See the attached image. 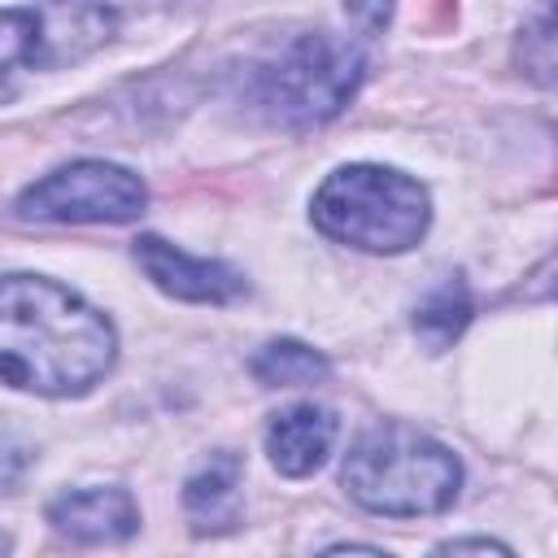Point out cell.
I'll return each mask as SVG.
<instances>
[{"instance_id":"obj_13","label":"cell","mask_w":558,"mask_h":558,"mask_svg":"<svg viewBox=\"0 0 558 558\" xmlns=\"http://www.w3.org/2000/svg\"><path fill=\"white\" fill-rule=\"evenodd\" d=\"M39 65V9H0V74Z\"/></svg>"},{"instance_id":"obj_6","label":"cell","mask_w":558,"mask_h":558,"mask_svg":"<svg viewBox=\"0 0 558 558\" xmlns=\"http://www.w3.org/2000/svg\"><path fill=\"white\" fill-rule=\"evenodd\" d=\"M135 262L140 270L179 301H196V305H227L244 292V275L231 270L227 262H205V257H187L183 248H174L161 235H140L135 240Z\"/></svg>"},{"instance_id":"obj_3","label":"cell","mask_w":558,"mask_h":558,"mask_svg":"<svg viewBox=\"0 0 558 558\" xmlns=\"http://www.w3.org/2000/svg\"><path fill=\"white\" fill-rule=\"evenodd\" d=\"M310 218L327 240L353 244L362 253H405L423 240L432 209L418 179L362 161L323 179Z\"/></svg>"},{"instance_id":"obj_7","label":"cell","mask_w":558,"mask_h":558,"mask_svg":"<svg viewBox=\"0 0 558 558\" xmlns=\"http://www.w3.org/2000/svg\"><path fill=\"white\" fill-rule=\"evenodd\" d=\"M48 523L78 541V545H105V541H126L140 527V510L126 488L118 484H92V488H70L48 506Z\"/></svg>"},{"instance_id":"obj_10","label":"cell","mask_w":558,"mask_h":558,"mask_svg":"<svg viewBox=\"0 0 558 558\" xmlns=\"http://www.w3.org/2000/svg\"><path fill=\"white\" fill-rule=\"evenodd\" d=\"M240 480L244 466L235 453H214L183 488V510L196 536H218L240 523Z\"/></svg>"},{"instance_id":"obj_1","label":"cell","mask_w":558,"mask_h":558,"mask_svg":"<svg viewBox=\"0 0 558 558\" xmlns=\"http://www.w3.org/2000/svg\"><path fill=\"white\" fill-rule=\"evenodd\" d=\"M113 323L44 275L0 279V379L39 397H78L113 366Z\"/></svg>"},{"instance_id":"obj_14","label":"cell","mask_w":558,"mask_h":558,"mask_svg":"<svg viewBox=\"0 0 558 558\" xmlns=\"http://www.w3.org/2000/svg\"><path fill=\"white\" fill-rule=\"evenodd\" d=\"M344 13L362 35H384L392 22V0H344Z\"/></svg>"},{"instance_id":"obj_5","label":"cell","mask_w":558,"mask_h":558,"mask_svg":"<svg viewBox=\"0 0 558 558\" xmlns=\"http://www.w3.org/2000/svg\"><path fill=\"white\" fill-rule=\"evenodd\" d=\"M144 205V179L113 161H70L17 196V214L35 222H131Z\"/></svg>"},{"instance_id":"obj_12","label":"cell","mask_w":558,"mask_h":558,"mask_svg":"<svg viewBox=\"0 0 558 558\" xmlns=\"http://www.w3.org/2000/svg\"><path fill=\"white\" fill-rule=\"evenodd\" d=\"M253 375L266 388H301V384H323L331 375V362L301 340H270L253 357Z\"/></svg>"},{"instance_id":"obj_2","label":"cell","mask_w":558,"mask_h":558,"mask_svg":"<svg viewBox=\"0 0 558 558\" xmlns=\"http://www.w3.org/2000/svg\"><path fill=\"white\" fill-rule=\"evenodd\" d=\"M340 480L362 510L388 519H418L440 514L458 501L462 466L453 449H445L427 432L405 423H379L353 440Z\"/></svg>"},{"instance_id":"obj_8","label":"cell","mask_w":558,"mask_h":558,"mask_svg":"<svg viewBox=\"0 0 558 558\" xmlns=\"http://www.w3.org/2000/svg\"><path fill=\"white\" fill-rule=\"evenodd\" d=\"M331 445H336V418H331V410H323L314 401L288 405L266 427V453H270V462H275L279 475H292V480L318 471L327 462Z\"/></svg>"},{"instance_id":"obj_16","label":"cell","mask_w":558,"mask_h":558,"mask_svg":"<svg viewBox=\"0 0 558 558\" xmlns=\"http://www.w3.org/2000/svg\"><path fill=\"white\" fill-rule=\"evenodd\" d=\"M4 545H9V541H4V536H0V549H4Z\"/></svg>"},{"instance_id":"obj_9","label":"cell","mask_w":558,"mask_h":558,"mask_svg":"<svg viewBox=\"0 0 558 558\" xmlns=\"http://www.w3.org/2000/svg\"><path fill=\"white\" fill-rule=\"evenodd\" d=\"M113 31V13L100 0H48L39 9V65H65L100 48Z\"/></svg>"},{"instance_id":"obj_11","label":"cell","mask_w":558,"mask_h":558,"mask_svg":"<svg viewBox=\"0 0 558 558\" xmlns=\"http://www.w3.org/2000/svg\"><path fill=\"white\" fill-rule=\"evenodd\" d=\"M471 323V296H466V288H462V279H445V283H436L423 301H418V310H414V331H418V340L432 349V353H440V349H449L458 336H462V327Z\"/></svg>"},{"instance_id":"obj_4","label":"cell","mask_w":558,"mask_h":558,"mask_svg":"<svg viewBox=\"0 0 558 558\" xmlns=\"http://www.w3.org/2000/svg\"><path fill=\"white\" fill-rule=\"evenodd\" d=\"M362 83V52L327 31L296 35L253 74V105L279 126H318L336 118Z\"/></svg>"},{"instance_id":"obj_15","label":"cell","mask_w":558,"mask_h":558,"mask_svg":"<svg viewBox=\"0 0 558 558\" xmlns=\"http://www.w3.org/2000/svg\"><path fill=\"white\" fill-rule=\"evenodd\" d=\"M462 549H480V554H510L506 545H497V541H449V545H440V554H462Z\"/></svg>"}]
</instances>
